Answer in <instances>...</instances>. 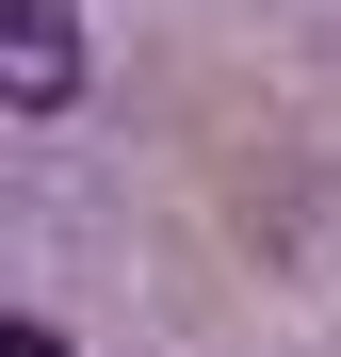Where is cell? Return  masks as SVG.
<instances>
[{"label":"cell","instance_id":"obj_2","mask_svg":"<svg viewBox=\"0 0 341 357\" xmlns=\"http://www.w3.org/2000/svg\"><path fill=\"white\" fill-rule=\"evenodd\" d=\"M0 357H66V341H49V325H0Z\"/></svg>","mask_w":341,"mask_h":357},{"label":"cell","instance_id":"obj_1","mask_svg":"<svg viewBox=\"0 0 341 357\" xmlns=\"http://www.w3.org/2000/svg\"><path fill=\"white\" fill-rule=\"evenodd\" d=\"M0 98L17 114H66L82 98V0H0Z\"/></svg>","mask_w":341,"mask_h":357}]
</instances>
